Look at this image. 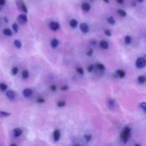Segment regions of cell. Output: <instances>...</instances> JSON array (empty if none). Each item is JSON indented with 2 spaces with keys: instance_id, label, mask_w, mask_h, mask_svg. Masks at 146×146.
<instances>
[{
  "instance_id": "6da1fadb",
  "label": "cell",
  "mask_w": 146,
  "mask_h": 146,
  "mask_svg": "<svg viewBox=\"0 0 146 146\" xmlns=\"http://www.w3.org/2000/svg\"><path fill=\"white\" fill-rule=\"evenodd\" d=\"M131 129L129 127H126L123 128L121 133V138L124 143H126V142L128 141L130 134H131Z\"/></svg>"
},
{
  "instance_id": "7a4b0ae2",
  "label": "cell",
  "mask_w": 146,
  "mask_h": 146,
  "mask_svg": "<svg viewBox=\"0 0 146 146\" xmlns=\"http://www.w3.org/2000/svg\"><path fill=\"white\" fill-rule=\"evenodd\" d=\"M16 4L18 6V8L20 10H22L24 12L27 13L28 10H27V7L24 3V1L23 0H16Z\"/></svg>"
},
{
  "instance_id": "3957f363",
  "label": "cell",
  "mask_w": 146,
  "mask_h": 146,
  "mask_svg": "<svg viewBox=\"0 0 146 146\" xmlns=\"http://www.w3.org/2000/svg\"><path fill=\"white\" fill-rule=\"evenodd\" d=\"M136 66L138 68H143L146 66V60L143 57H140L137 59Z\"/></svg>"
},
{
  "instance_id": "277c9868",
  "label": "cell",
  "mask_w": 146,
  "mask_h": 146,
  "mask_svg": "<svg viewBox=\"0 0 146 146\" xmlns=\"http://www.w3.org/2000/svg\"><path fill=\"white\" fill-rule=\"evenodd\" d=\"M17 20H18V21H19L20 24H26V23L27 22L28 19H27L26 15H25V14H20V15L18 16Z\"/></svg>"
},
{
  "instance_id": "5b68a950",
  "label": "cell",
  "mask_w": 146,
  "mask_h": 146,
  "mask_svg": "<svg viewBox=\"0 0 146 146\" xmlns=\"http://www.w3.org/2000/svg\"><path fill=\"white\" fill-rule=\"evenodd\" d=\"M59 24L56 21H51L49 24V27L53 31H56L59 29Z\"/></svg>"
},
{
  "instance_id": "8992f818",
  "label": "cell",
  "mask_w": 146,
  "mask_h": 146,
  "mask_svg": "<svg viewBox=\"0 0 146 146\" xmlns=\"http://www.w3.org/2000/svg\"><path fill=\"white\" fill-rule=\"evenodd\" d=\"M80 29H81V31L83 33L86 34V33L88 31L89 28H88V26L87 24H86V23H82V24L80 25Z\"/></svg>"
},
{
  "instance_id": "52a82bcc",
  "label": "cell",
  "mask_w": 146,
  "mask_h": 146,
  "mask_svg": "<svg viewBox=\"0 0 146 146\" xmlns=\"http://www.w3.org/2000/svg\"><path fill=\"white\" fill-rule=\"evenodd\" d=\"M32 95V91L29 88H26L23 91V96L25 98H30Z\"/></svg>"
},
{
  "instance_id": "ba28073f",
  "label": "cell",
  "mask_w": 146,
  "mask_h": 146,
  "mask_svg": "<svg viewBox=\"0 0 146 146\" xmlns=\"http://www.w3.org/2000/svg\"><path fill=\"white\" fill-rule=\"evenodd\" d=\"M6 95L7 98H8L9 100H11V101L14 100L15 96H16V94H15V93H14L13 91H8L6 92Z\"/></svg>"
},
{
  "instance_id": "9c48e42d",
  "label": "cell",
  "mask_w": 146,
  "mask_h": 146,
  "mask_svg": "<svg viewBox=\"0 0 146 146\" xmlns=\"http://www.w3.org/2000/svg\"><path fill=\"white\" fill-rule=\"evenodd\" d=\"M81 9L84 11H89L91 9V5L87 2H84L81 4Z\"/></svg>"
},
{
  "instance_id": "30bf717a",
  "label": "cell",
  "mask_w": 146,
  "mask_h": 146,
  "mask_svg": "<svg viewBox=\"0 0 146 146\" xmlns=\"http://www.w3.org/2000/svg\"><path fill=\"white\" fill-rule=\"evenodd\" d=\"M22 133H23V131H22V129H21V128H15V129L14 130V137H16V138L21 136L22 135Z\"/></svg>"
},
{
  "instance_id": "8fae6325",
  "label": "cell",
  "mask_w": 146,
  "mask_h": 146,
  "mask_svg": "<svg viewBox=\"0 0 146 146\" xmlns=\"http://www.w3.org/2000/svg\"><path fill=\"white\" fill-rule=\"evenodd\" d=\"M61 137V133L58 130H55L54 132V141L57 142L58 141V140L60 139Z\"/></svg>"
},
{
  "instance_id": "7c38bea8",
  "label": "cell",
  "mask_w": 146,
  "mask_h": 146,
  "mask_svg": "<svg viewBox=\"0 0 146 146\" xmlns=\"http://www.w3.org/2000/svg\"><path fill=\"white\" fill-rule=\"evenodd\" d=\"M58 44H59V42H58V39H53L51 41V46L53 49L56 48L58 46Z\"/></svg>"
},
{
  "instance_id": "4fadbf2b",
  "label": "cell",
  "mask_w": 146,
  "mask_h": 146,
  "mask_svg": "<svg viewBox=\"0 0 146 146\" xmlns=\"http://www.w3.org/2000/svg\"><path fill=\"white\" fill-rule=\"evenodd\" d=\"M100 47L103 49H107L108 48V43L106 41H101L100 42Z\"/></svg>"
},
{
  "instance_id": "5bb4252c",
  "label": "cell",
  "mask_w": 146,
  "mask_h": 146,
  "mask_svg": "<svg viewBox=\"0 0 146 146\" xmlns=\"http://www.w3.org/2000/svg\"><path fill=\"white\" fill-rule=\"evenodd\" d=\"M116 73H117L118 76L120 78H123L126 76V72H125L123 70L119 69V70H118V71H116Z\"/></svg>"
},
{
  "instance_id": "9a60e30c",
  "label": "cell",
  "mask_w": 146,
  "mask_h": 146,
  "mask_svg": "<svg viewBox=\"0 0 146 146\" xmlns=\"http://www.w3.org/2000/svg\"><path fill=\"white\" fill-rule=\"evenodd\" d=\"M69 24L72 28H76L78 25V21L76 19H71L69 22Z\"/></svg>"
},
{
  "instance_id": "2e32d148",
  "label": "cell",
  "mask_w": 146,
  "mask_h": 146,
  "mask_svg": "<svg viewBox=\"0 0 146 146\" xmlns=\"http://www.w3.org/2000/svg\"><path fill=\"white\" fill-rule=\"evenodd\" d=\"M3 34H4V35H6V36H10L12 35L11 31L9 29H8V28L4 29L3 30Z\"/></svg>"
},
{
  "instance_id": "e0dca14e",
  "label": "cell",
  "mask_w": 146,
  "mask_h": 146,
  "mask_svg": "<svg viewBox=\"0 0 146 146\" xmlns=\"http://www.w3.org/2000/svg\"><path fill=\"white\" fill-rule=\"evenodd\" d=\"M107 21L108 22V24H111V25H114L116 24V20L114 19L113 17L112 16H109L108 19H107Z\"/></svg>"
},
{
  "instance_id": "ac0fdd59",
  "label": "cell",
  "mask_w": 146,
  "mask_h": 146,
  "mask_svg": "<svg viewBox=\"0 0 146 146\" xmlns=\"http://www.w3.org/2000/svg\"><path fill=\"white\" fill-rule=\"evenodd\" d=\"M29 71H28L27 70H24V71H22V77H23V78L26 79V78H29Z\"/></svg>"
},
{
  "instance_id": "d6986e66",
  "label": "cell",
  "mask_w": 146,
  "mask_h": 146,
  "mask_svg": "<svg viewBox=\"0 0 146 146\" xmlns=\"http://www.w3.org/2000/svg\"><path fill=\"white\" fill-rule=\"evenodd\" d=\"M138 83H139L143 84V83H145V82H146V77L143 76H141L138 77Z\"/></svg>"
},
{
  "instance_id": "ffe728a7",
  "label": "cell",
  "mask_w": 146,
  "mask_h": 146,
  "mask_svg": "<svg viewBox=\"0 0 146 146\" xmlns=\"http://www.w3.org/2000/svg\"><path fill=\"white\" fill-rule=\"evenodd\" d=\"M118 14L121 16H122V17H125V16H126V15H127V13H126L124 10H123V9H118Z\"/></svg>"
},
{
  "instance_id": "44dd1931",
  "label": "cell",
  "mask_w": 146,
  "mask_h": 146,
  "mask_svg": "<svg viewBox=\"0 0 146 146\" xmlns=\"http://www.w3.org/2000/svg\"><path fill=\"white\" fill-rule=\"evenodd\" d=\"M83 138H84L86 142V143H88V142H90V141H91V139H92V136H91V135L86 134V135H84Z\"/></svg>"
},
{
  "instance_id": "7402d4cb",
  "label": "cell",
  "mask_w": 146,
  "mask_h": 146,
  "mask_svg": "<svg viewBox=\"0 0 146 146\" xmlns=\"http://www.w3.org/2000/svg\"><path fill=\"white\" fill-rule=\"evenodd\" d=\"M6 89H7V86L4 83H0V91H5Z\"/></svg>"
},
{
  "instance_id": "603a6c76",
  "label": "cell",
  "mask_w": 146,
  "mask_h": 146,
  "mask_svg": "<svg viewBox=\"0 0 146 146\" xmlns=\"http://www.w3.org/2000/svg\"><path fill=\"white\" fill-rule=\"evenodd\" d=\"M125 42H126V44H130L131 43V41H132V38H131V36H126L125 37Z\"/></svg>"
},
{
  "instance_id": "cb8c5ba5",
  "label": "cell",
  "mask_w": 146,
  "mask_h": 146,
  "mask_svg": "<svg viewBox=\"0 0 146 146\" xmlns=\"http://www.w3.org/2000/svg\"><path fill=\"white\" fill-rule=\"evenodd\" d=\"M14 46H15L17 49L21 48V41H19V40H15L14 42Z\"/></svg>"
},
{
  "instance_id": "d4e9b609",
  "label": "cell",
  "mask_w": 146,
  "mask_h": 146,
  "mask_svg": "<svg viewBox=\"0 0 146 146\" xmlns=\"http://www.w3.org/2000/svg\"><path fill=\"white\" fill-rule=\"evenodd\" d=\"M66 101H59L58 103H57V106L59 108H62V107H64L65 105H66Z\"/></svg>"
},
{
  "instance_id": "484cf974",
  "label": "cell",
  "mask_w": 146,
  "mask_h": 146,
  "mask_svg": "<svg viewBox=\"0 0 146 146\" xmlns=\"http://www.w3.org/2000/svg\"><path fill=\"white\" fill-rule=\"evenodd\" d=\"M19 72V68L16 66H14L11 68V73L13 75H16Z\"/></svg>"
},
{
  "instance_id": "4316f807",
  "label": "cell",
  "mask_w": 146,
  "mask_h": 146,
  "mask_svg": "<svg viewBox=\"0 0 146 146\" xmlns=\"http://www.w3.org/2000/svg\"><path fill=\"white\" fill-rule=\"evenodd\" d=\"M11 114L9 113H7L6 111H0V116L1 117H8Z\"/></svg>"
},
{
  "instance_id": "83f0119b",
  "label": "cell",
  "mask_w": 146,
  "mask_h": 146,
  "mask_svg": "<svg viewBox=\"0 0 146 146\" xmlns=\"http://www.w3.org/2000/svg\"><path fill=\"white\" fill-rule=\"evenodd\" d=\"M97 68L100 70V71H104L105 70V66L103 65V64H102V63H97Z\"/></svg>"
},
{
  "instance_id": "f1b7e54d",
  "label": "cell",
  "mask_w": 146,
  "mask_h": 146,
  "mask_svg": "<svg viewBox=\"0 0 146 146\" xmlns=\"http://www.w3.org/2000/svg\"><path fill=\"white\" fill-rule=\"evenodd\" d=\"M12 28H13V29H14V31L15 33H18V31H19V26H18V25H17L16 23H14V24H12Z\"/></svg>"
},
{
  "instance_id": "f546056e",
  "label": "cell",
  "mask_w": 146,
  "mask_h": 146,
  "mask_svg": "<svg viewBox=\"0 0 146 146\" xmlns=\"http://www.w3.org/2000/svg\"><path fill=\"white\" fill-rule=\"evenodd\" d=\"M76 71H77L78 73H79V74H81V75H83V74L84 73V71H83V69L81 67H78V68H76Z\"/></svg>"
},
{
  "instance_id": "4dcf8cb0",
  "label": "cell",
  "mask_w": 146,
  "mask_h": 146,
  "mask_svg": "<svg viewBox=\"0 0 146 146\" xmlns=\"http://www.w3.org/2000/svg\"><path fill=\"white\" fill-rule=\"evenodd\" d=\"M108 104H109V106L113 107L114 105H115V101H114V99H110L109 101H108Z\"/></svg>"
},
{
  "instance_id": "1f68e13d",
  "label": "cell",
  "mask_w": 146,
  "mask_h": 146,
  "mask_svg": "<svg viewBox=\"0 0 146 146\" xmlns=\"http://www.w3.org/2000/svg\"><path fill=\"white\" fill-rule=\"evenodd\" d=\"M104 33H105V34L106 35V36H111V31H110V30H108V29H106L105 31H104Z\"/></svg>"
},
{
  "instance_id": "d6a6232c",
  "label": "cell",
  "mask_w": 146,
  "mask_h": 146,
  "mask_svg": "<svg viewBox=\"0 0 146 146\" xmlns=\"http://www.w3.org/2000/svg\"><path fill=\"white\" fill-rule=\"evenodd\" d=\"M93 68H94V66L93 65H89L88 66V72H92L93 71Z\"/></svg>"
},
{
  "instance_id": "836d02e7",
  "label": "cell",
  "mask_w": 146,
  "mask_h": 146,
  "mask_svg": "<svg viewBox=\"0 0 146 146\" xmlns=\"http://www.w3.org/2000/svg\"><path fill=\"white\" fill-rule=\"evenodd\" d=\"M93 51L92 49H89V50L87 51L86 55H87L88 56H91L93 55Z\"/></svg>"
},
{
  "instance_id": "e575fe53",
  "label": "cell",
  "mask_w": 146,
  "mask_h": 146,
  "mask_svg": "<svg viewBox=\"0 0 146 146\" xmlns=\"http://www.w3.org/2000/svg\"><path fill=\"white\" fill-rule=\"evenodd\" d=\"M36 102H37L38 103H44L45 102V100H44V98H38V99L36 100Z\"/></svg>"
},
{
  "instance_id": "d590c367",
  "label": "cell",
  "mask_w": 146,
  "mask_h": 146,
  "mask_svg": "<svg viewBox=\"0 0 146 146\" xmlns=\"http://www.w3.org/2000/svg\"><path fill=\"white\" fill-rule=\"evenodd\" d=\"M50 89L52 91H56V86L55 85H51V86H50Z\"/></svg>"
},
{
  "instance_id": "8d00e7d4",
  "label": "cell",
  "mask_w": 146,
  "mask_h": 146,
  "mask_svg": "<svg viewBox=\"0 0 146 146\" xmlns=\"http://www.w3.org/2000/svg\"><path fill=\"white\" fill-rule=\"evenodd\" d=\"M141 107L143 108V110L144 111H146V103H141Z\"/></svg>"
},
{
  "instance_id": "74e56055",
  "label": "cell",
  "mask_w": 146,
  "mask_h": 146,
  "mask_svg": "<svg viewBox=\"0 0 146 146\" xmlns=\"http://www.w3.org/2000/svg\"><path fill=\"white\" fill-rule=\"evenodd\" d=\"M61 89L62 91H67V90L68 89V86H66V85H65V86H62V87L61 88Z\"/></svg>"
},
{
  "instance_id": "f35d334b",
  "label": "cell",
  "mask_w": 146,
  "mask_h": 146,
  "mask_svg": "<svg viewBox=\"0 0 146 146\" xmlns=\"http://www.w3.org/2000/svg\"><path fill=\"white\" fill-rule=\"evenodd\" d=\"M5 3H6V0H0V6L4 5Z\"/></svg>"
},
{
  "instance_id": "ab89813d",
  "label": "cell",
  "mask_w": 146,
  "mask_h": 146,
  "mask_svg": "<svg viewBox=\"0 0 146 146\" xmlns=\"http://www.w3.org/2000/svg\"><path fill=\"white\" fill-rule=\"evenodd\" d=\"M117 1V2L118 3V4H123V2H124V0H116Z\"/></svg>"
},
{
  "instance_id": "60d3db41",
  "label": "cell",
  "mask_w": 146,
  "mask_h": 146,
  "mask_svg": "<svg viewBox=\"0 0 146 146\" xmlns=\"http://www.w3.org/2000/svg\"><path fill=\"white\" fill-rule=\"evenodd\" d=\"M103 1L104 2L107 3V4H108V3H109V0H103Z\"/></svg>"
},
{
  "instance_id": "b9f144b4",
  "label": "cell",
  "mask_w": 146,
  "mask_h": 146,
  "mask_svg": "<svg viewBox=\"0 0 146 146\" xmlns=\"http://www.w3.org/2000/svg\"><path fill=\"white\" fill-rule=\"evenodd\" d=\"M144 1H145V0H138V1H139L140 3H143Z\"/></svg>"
}]
</instances>
